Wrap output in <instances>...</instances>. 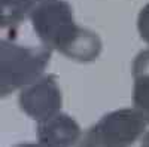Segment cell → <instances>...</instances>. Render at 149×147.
Instances as JSON below:
<instances>
[{"mask_svg": "<svg viewBox=\"0 0 149 147\" xmlns=\"http://www.w3.org/2000/svg\"><path fill=\"white\" fill-rule=\"evenodd\" d=\"M48 46H21L9 39L0 43V94L8 97L39 80L51 59Z\"/></svg>", "mask_w": 149, "mask_h": 147, "instance_id": "6da1fadb", "label": "cell"}, {"mask_svg": "<svg viewBox=\"0 0 149 147\" xmlns=\"http://www.w3.org/2000/svg\"><path fill=\"white\" fill-rule=\"evenodd\" d=\"M146 124L136 108L115 110L86 131L78 147H131L145 132Z\"/></svg>", "mask_w": 149, "mask_h": 147, "instance_id": "7a4b0ae2", "label": "cell"}, {"mask_svg": "<svg viewBox=\"0 0 149 147\" xmlns=\"http://www.w3.org/2000/svg\"><path fill=\"white\" fill-rule=\"evenodd\" d=\"M34 33L43 46L63 52L76 37L81 27L74 22L72 6L66 0L37 3L30 15Z\"/></svg>", "mask_w": 149, "mask_h": 147, "instance_id": "3957f363", "label": "cell"}, {"mask_svg": "<svg viewBox=\"0 0 149 147\" xmlns=\"http://www.w3.org/2000/svg\"><path fill=\"white\" fill-rule=\"evenodd\" d=\"M18 101L22 112L37 122L55 116L63 104L61 89L55 76H42L34 83L22 88Z\"/></svg>", "mask_w": 149, "mask_h": 147, "instance_id": "277c9868", "label": "cell"}, {"mask_svg": "<svg viewBox=\"0 0 149 147\" xmlns=\"http://www.w3.org/2000/svg\"><path fill=\"white\" fill-rule=\"evenodd\" d=\"M36 135L45 147H73L79 141L81 126L69 115L57 113L37 124Z\"/></svg>", "mask_w": 149, "mask_h": 147, "instance_id": "5b68a950", "label": "cell"}, {"mask_svg": "<svg viewBox=\"0 0 149 147\" xmlns=\"http://www.w3.org/2000/svg\"><path fill=\"white\" fill-rule=\"evenodd\" d=\"M133 106L149 124V49L140 51L133 61Z\"/></svg>", "mask_w": 149, "mask_h": 147, "instance_id": "8992f818", "label": "cell"}, {"mask_svg": "<svg viewBox=\"0 0 149 147\" xmlns=\"http://www.w3.org/2000/svg\"><path fill=\"white\" fill-rule=\"evenodd\" d=\"M102 52V40L100 37L88 28H82L76 34L69 46L64 49L63 55H66L70 59L79 61V63H93L98 58Z\"/></svg>", "mask_w": 149, "mask_h": 147, "instance_id": "52a82bcc", "label": "cell"}, {"mask_svg": "<svg viewBox=\"0 0 149 147\" xmlns=\"http://www.w3.org/2000/svg\"><path fill=\"white\" fill-rule=\"evenodd\" d=\"M36 3L31 0H2V28L6 31L8 39L15 34L22 21L31 15Z\"/></svg>", "mask_w": 149, "mask_h": 147, "instance_id": "ba28073f", "label": "cell"}, {"mask_svg": "<svg viewBox=\"0 0 149 147\" xmlns=\"http://www.w3.org/2000/svg\"><path fill=\"white\" fill-rule=\"evenodd\" d=\"M137 28L140 37L149 43V3L140 10L139 18H137Z\"/></svg>", "mask_w": 149, "mask_h": 147, "instance_id": "9c48e42d", "label": "cell"}, {"mask_svg": "<svg viewBox=\"0 0 149 147\" xmlns=\"http://www.w3.org/2000/svg\"><path fill=\"white\" fill-rule=\"evenodd\" d=\"M15 147H45V146H42L40 143L39 144H36V143H21V144H17Z\"/></svg>", "mask_w": 149, "mask_h": 147, "instance_id": "30bf717a", "label": "cell"}, {"mask_svg": "<svg viewBox=\"0 0 149 147\" xmlns=\"http://www.w3.org/2000/svg\"><path fill=\"white\" fill-rule=\"evenodd\" d=\"M142 147H149V131L145 134V137L142 140Z\"/></svg>", "mask_w": 149, "mask_h": 147, "instance_id": "8fae6325", "label": "cell"}, {"mask_svg": "<svg viewBox=\"0 0 149 147\" xmlns=\"http://www.w3.org/2000/svg\"><path fill=\"white\" fill-rule=\"evenodd\" d=\"M34 3H43V2H49V0H31Z\"/></svg>", "mask_w": 149, "mask_h": 147, "instance_id": "7c38bea8", "label": "cell"}]
</instances>
